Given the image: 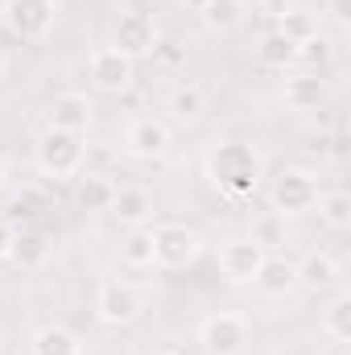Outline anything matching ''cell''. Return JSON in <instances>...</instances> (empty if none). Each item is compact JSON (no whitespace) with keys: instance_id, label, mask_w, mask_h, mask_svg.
I'll return each mask as SVG.
<instances>
[{"instance_id":"cell-36","label":"cell","mask_w":351,"mask_h":355,"mask_svg":"<svg viewBox=\"0 0 351 355\" xmlns=\"http://www.w3.org/2000/svg\"><path fill=\"white\" fill-rule=\"evenodd\" d=\"M0 355H29V352H21V347H0Z\"/></svg>"},{"instance_id":"cell-35","label":"cell","mask_w":351,"mask_h":355,"mask_svg":"<svg viewBox=\"0 0 351 355\" xmlns=\"http://www.w3.org/2000/svg\"><path fill=\"white\" fill-rule=\"evenodd\" d=\"M8 71V46H4V37H0V75Z\"/></svg>"},{"instance_id":"cell-24","label":"cell","mask_w":351,"mask_h":355,"mask_svg":"<svg viewBox=\"0 0 351 355\" xmlns=\"http://www.w3.org/2000/svg\"><path fill=\"white\" fill-rule=\"evenodd\" d=\"M293 42L289 37H281L277 29H268L261 42H257V62L261 67H277V71H285V67H293Z\"/></svg>"},{"instance_id":"cell-27","label":"cell","mask_w":351,"mask_h":355,"mask_svg":"<svg viewBox=\"0 0 351 355\" xmlns=\"http://www.w3.org/2000/svg\"><path fill=\"white\" fill-rule=\"evenodd\" d=\"M293 62H302L306 71H314V67H327V62H331V37H327V33H314V37H306V42L293 50Z\"/></svg>"},{"instance_id":"cell-33","label":"cell","mask_w":351,"mask_h":355,"mask_svg":"<svg viewBox=\"0 0 351 355\" xmlns=\"http://www.w3.org/2000/svg\"><path fill=\"white\" fill-rule=\"evenodd\" d=\"M261 4H264V12H268V17H281V12L289 8V0H261Z\"/></svg>"},{"instance_id":"cell-3","label":"cell","mask_w":351,"mask_h":355,"mask_svg":"<svg viewBox=\"0 0 351 355\" xmlns=\"http://www.w3.org/2000/svg\"><path fill=\"white\" fill-rule=\"evenodd\" d=\"M248 343H252V322L244 314L223 310V314L203 318V327H198V347H203V355H244Z\"/></svg>"},{"instance_id":"cell-16","label":"cell","mask_w":351,"mask_h":355,"mask_svg":"<svg viewBox=\"0 0 351 355\" xmlns=\"http://www.w3.org/2000/svg\"><path fill=\"white\" fill-rule=\"evenodd\" d=\"M112 198H116V182L108 174H91V170L75 174V202L83 211H112Z\"/></svg>"},{"instance_id":"cell-39","label":"cell","mask_w":351,"mask_h":355,"mask_svg":"<svg viewBox=\"0 0 351 355\" xmlns=\"http://www.w3.org/2000/svg\"><path fill=\"white\" fill-rule=\"evenodd\" d=\"M4 4H8V0H0V17H4Z\"/></svg>"},{"instance_id":"cell-37","label":"cell","mask_w":351,"mask_h":355,"mask_svg":"<svg viewBox=\"0 0 351 355\" xmlns=\"http://www.w3.org/2000/svg\"><path fill=\"white\" fill-rule=\"evenodd\" d=\"M4 178H8V166H4V157H0V186H4Z\"/></svg>"},{"instance_id":"cell-5","label":"cell","mask_w":351,"mask_h":355,"mask_svg":"<svg viewBox=\"0 0 351 355\" xmlns=\"http://www.w3.org/2000/svg\"><path fill=\"white\" fill-rule=\"evenodd\" d=\"M95 318L108 322V327H128L141 318V293L120 281V277H103L99 289H95Z\"/></svg>"},{"instance_id":"cell-40","label":"cell","mask_w":351,"mask_h":355,"mask_svg":"<svg viewBox=\"0 0 351 355\" xmlns=\"http://www.w3.org/2000/svg\"><path fill=\"white\" fill-rule=\"evenodd\" d=\"M339 355H348V352H339Z\"/></svg>"},{"instance_id":"cell-6","label":"cell","mask_w":351,"mask_h":355,"mask_svg":"<svg viewBox=\"0 0 351 355\" xmlns=\"http://www.w3.org/2000/svg\"><path fill=\"white\" fill-rule=\"evenodd\" d=\"M314 198H318V182L306 174V170H285V174L273 178L268 202H273V211L281 219H293V215L314 211Z\"/></svg>"},{"instance_id":"cell-38","label":"cell","mask_w":351,"mask_h":355,"mask_svg":"<svg viewBox=\"0 0 351 355\" xmlns=\"http://www.w3.org/2000/svg\"><path fill=\"white\" fill-rule=\"evenodd\" d=\"M153 355H182V352H174V347H166V352H153Z\"/></svg>"},{"instance_id":"cell-17","label":"cell","mask_w":351,"mask_h":355,"mask_svg":"<svg viewBox=\"0 0 351 355\" xmlns=\"http://www.w3.org/2000/svg\"><path fill=\"white\" fill-rule=\"evenodd\" d=\"M29 355H83V343H79V335L67 331L62 322H46V327L33 331Z\"/></svg>"},{"instance_id":"cell-14","label":"cell","mask_w":351,"mask_h":355,"mask_svg":"<svg viewBox=\"0 0 351 355\" xmlns=\"http://www.w3.org/2000/svg\"><path fill=\"white\" fill-rule=\"evenodd\" d=\"M248 285L257 293H264V297H285V293L298 289V268H293V261H285V257H264L261 268H257V277Z\"/></svg>"},{"instance_id":"cell-1","label":"cell","mask_w":351,"mask_h":355,"mask_svg":"<svg viewBox=\"0 0 351 355\" xmlns=\"http://www.w3.org/2000/svg\"><path fill=\"white\" fill-rule=\"evenodd\" d=\"M207 178L211 186H219L228 198H248L261 190L264 178V157L261 149L244 145V141H219L207 153Z\"/></svg>"},{"instance_id":"cell-18","label":"cell","mask_w":351,"mask_h":355,"mask_svg":"<svg viewBox=\"0 0 351 355\" xmlns=\"http://www.w3.org/2000/svg\"><path fill=\"white\" fill-rule=\"evenodd\" d=\"M50 252H54V244L42 232H17L12 244H8V261L17 268H42L50 261Z\"/></svg>"},{"instance_id":"cell-25","label":"cell","mask_w":351,"mask_h":355,"mask_svg":"<svg viewBox=\"0 0 351 355\" xmlns=\"http://www.w3.org/2000/svg\"><path fill=\"white\" fill-rule=\"evenodd\" d=\"M277 33L289 37L293 46H302L306 37L318 33V21H314V12H306V8H285V12L277 17Z\"/></svg>"},{"instance_id":"cell-2","label":"cell","mask_w":351,"mask_h":355,"mask_svg":"<svg viewBox=\"0 0 351 355\" xmlns=\"http://www.w3.org/2000/svg\"><path fill=\"white\" fill-rule=\"evenodd\" d=\"M87 162V145L79 132H62V128H46L33 145V166L37 174L54 178V182H67L83 170Z\"/></svg>"},{"instance_id":"cell-26","label":"cell","mask_w":351,"mask_h":355,"mask_svg":"<svg viewBox=\"0 0 351 355\" xmlns=\"http://www.w3.org/2000/svg\"><path fill=\"white\" fill-rule=\"evenodd\" d=\"M240 17H244L240 0H211V4L203 8V25H207V29H215V33L236 29V25H240Z\"/></svg>"},{"instance_id":"cell-21","label":"cell","mask_w":351,"mask_h":355,"mask_svg":"<svg viewBox=\"0 0 351 355\" xmlns=\"http://www.w3.org/2000/svg\"><path fill=\"white\" fill-rule=\"evenodd\" d=\"M323 331L343 347L351 343V293H335L331 302H327V310H323Z\"/></svg>"},{"instance_id":"cell-28","label":"cell","mask_w":351,"mask_h":355,"mask_svg":"<svg viewBox=\"0 0 351 355\" xmlns=\"http://www.w3.org/2000/svg\"><path fill=\"white\" fill-rule=\"evenodd\" d=\"M281 232H285V219H281L277 211H268V215H261V219L252 223V236H248V240H257L264 252H268V248L281 244Z\"/></svg>"},{"instance_id":"cell-9","label":"cell","mask_w":351,"mask_h":355,"mask_svg":"<svg viewBox=\"0 0 351 355\" xmlns=\"http://www.w3.org/2000/svg\"><path fill=\"white\" fill-rule=\"evenodd\" d=\"M132 75H137V62L128 54H120L116 46H99L91 54V83L108 95H120V91L132 87Z\"/></svg>"},{"instance_id":"cell-29","label":"cell","mask_w":351,"mask_h":355,"mask_svg":"<svg viewBox=\"0 0 351 355\" xmlns=\"http://www.w3.org/2000/svg\"><path fill=\"white\" fill-rule=\"evenodd\" d=\"M153 58L162 62V67H178L182 58H186V46L174 42V37H157V46H153Z\"/></svg>"},{"instance_id":"cell-20","label":"cell","mask_w":351,"mask_h":355,"mask_svg":"<svg viewBox=\"0 0 351 355\" xmlns=\"http://www.w3.org/2000/svg\"><path fill=\"white\" fill-rule=\"evenodd\" d=\"M166 112L182 120V124H194L203 112H207V91L198 87V83H178L170 95H166Z\"/></svg>"},{"instance_id":"cell-4","label":"cell","mask_w":351,"mask_h":355,"mask_svg":"<svg viewBox=\"0 0 351 355\" xmlns=\"http://www.w3.org/2000/svg\"><path fill=\"white\" fill-rule=\"evenodd\" d=\"M149 232H153V265L162 268H186L203 252V236L186 223H157Z\"/></svg>"},{"instance_id":"cell-32","label":"cell","mask_w":351,"mask_h":355,"mask_svg":"<svg viewBox=\"0 0 351 355\" xmlns=\"http://www.w3.org/2000/svg\"><path fill=\"white\" fill-rule=\"evenodd\" d=\"M12 236H17V232H12V223L0 215V257H8V244H12Z\"/></svg>"},{"instance_id":"cell-34","label":"cell","mask_w":351,"mask_h":355,"mask_svg":"<svg viewBox=\"0 0 351 355\" xmlns=\"http://www.w3.org/2000/svg\"><path fill=\"white\" fill-rule=\"evenodd\" d=\"M182 4H186V8H190V12H203V8H207V4H211V0H182Z\"/></svg>"},{"instance_id":"cell-12","label":"cell","mask_w":351,"mask_h":355,"mask_svg":"<svg viewBox=\"0 0 351 355\" xmlns=\"http://www.w3.org/2000/svg\"><path fill=\"white\" fill-rule=\"evenodd\" d=\"M91 116H95V103H91L83 91H62V95H54V99H50V107H46L50 128L79 132V137L91 128Z\"/></svg>"},{"instance_id":"cell-31","label":"cell","mask_w":351,"mask_h":355,"mask_svg":"<svg viewBox=\"0 0 351 355\" xmlns=\"http://www.w3.org/2000/svg\"><path fill=\"white\" fill-rule=\"evenodd\" d=\"M331 17H335L339 25H348L351 21V0H331Z\"/></svg>"},{"instance_id":"cell-10","label":"cell","mask_w":351,"mask_h":355,"mask_svg":"<svg viewBox=\"0 0 351 355\" xmlns=\"http://www.w3.org/2000/svg\"><path fill=\"white\" fill-rule=\"evenodd\" d=\"M170 124L166 120H153V116H137L128 128H124V149L132 153V157H145V162H153V157H166L170 153Z\"/></svg>"},{"instance_id":"cell-22","label":"cell","mask_w":351,"mask_h":355,"mask_svg":"<svg viewBox=\"0 0 351 355\" xmlns=\"http://www.w3.org/2000/svg\"><path fill=\"white\" fill-rule=\"evenodd\" d=\"M314 207H318V219H323L327 227H335V232L351 227V194L348 190H323V194L314 198Z\"/></svg>"},{"instance_id":"cell-11","label":"cell","mask_w":351,"mask_h":355,"mask_svg":"<svg viewBox=\"0 0 351 355\" xmlns=\"http://www.w3.org/2000/svg\"><path fill=\"white\" fill-rule=\"evenodd\" d=\"M268 257L257 240H248V236H240V240H223V248H219V272L232 281V285H248L252 277H257V268L261 261Z\"/></svg>"},{"instance_id":"cell-19","label":"cell","mask_w":351,"mask_h":355,"mask_svg":"<svg viewBox=\"0 0 351 355\" xmlns=\"http://www.w3.org/2000/svg\"><path fill=\"white\" fill-rule=\"evenodd\" d=\"M298 285L302 289H331L335 281H339V265H335V257H327V252H306L302 261H298Z\"/></svg>"},{"instance_id":"cell-30","label":"cell","mask_w":351,"mask_h":355,"mask_svg":"<svg viewBox=\"0 0 351 355\" xmlns=\"http://www.w3.org/2000/svg\"><path fill=\"white\" fill-rule=\"evenodd\" d=\"M46 194H37V190H25V194H17L12 198V211H21V215H37V211H46Z\"/></svg>"},{"instance_id":"cell-23","label":"cell","mask_w":351,"mask_h":355,"mask_svg":"<svg viewBox=\"0 0 351 355\" xmlns=\"http://www.w3.org/2000/svg\"><path fill=\"white\" fill-rule=\"evenodd\" d=\"M120 261L128 268H153V232L149 227H128L120 244Z\"/></svg>"},{"instance_id":"cell-8","label":"cell","mask_w":351,"mask_h":355,"mask_svg":"<svg viewBox=\"0 0 351 355\" xmlns=\"http://www.w3.org/2000/svg\"><path fill=\"white\" fill-rule=\"evenodd\" d=\"M54 0H8L4 4V25L21 42H37L54 29Z\"/></svg>"},{"instance_id":"cell-13","label":"cell","mask_w":351,"mask_h":355,"mask_svg":"<svg viewBox=\"0 0 351 355\" xmlns=\"http://www.w3.org/2000/svg\"><path fill=\"white\" fill-rule=\"evenodd\" d=\"M116 223L124 227H149L153 215H157V202L145 186H116V198H112V211H108Z\"/></svg>"},{"instance_id":"cell-15","label":"cell","mask_w":351,"mask_h":355,"mask_svg":"<svg viewBox=\"0 0 351 355\" xmlns=\"http://www.w3.org/2000/svg\"><path fill=\"white\" fill-rule=\"evenodd\" d=\"M281 99L293 112H310V107H318L327 99V83L318 79V71H293L285 79V87H281Z\"/></svg>"},{"instance_id":"cell-7","label":"cell","mask_w":351,"mask_h":355,"mask_svg":"<svg viewBox=\"0 0 351 355\" xmlns=\"http://www.w3.org/2000/svg\"><path fill=\"white\" fill-rule=\"evenodd\" d=\"M112 46H116L120 54H128L132 62L145 58V54H153V46H157V25H153V17H149L145 8H124V12L116 17Z\"/></svg>"}]
</instances>
